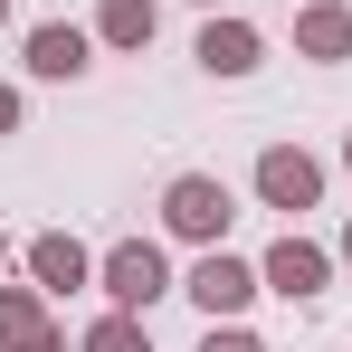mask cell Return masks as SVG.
Masks as SVG:
<instances>
[{
	"label": "cell",
	"mask_w": 352,
	"mask_h": 352,
	"mask_svg": "<svg viewBox=\"0 0 352 352\" xmlns=\"http://www.w3.org/2000/svg\"><path fill=\"white\" fill-rule=\"evenodd\" d=\"M229 219H238V200H229V181H219V172H172V181H162V229H172V238L219 248Z\"/></svg>",
	"instance_id": "1"
},
{
	"label": "cell",
	"mask_w": 352,
	"mask_h": 352,
	"mask_svg": "<svg viewBox=\"0 0 352 352\" xmlns=\"http://www.w3.org/2000/svg\"><path fill=\"white\" fill-rule=\"evenodd\" d=\"M96 286H105V305H124V314H143L153 295H172V257H162L153 238H115V248L96 257Z\"/></svg>",
	"instance_id": "2"
},
{
	"label": "cell",
	"mask_w": 352,
	"mask_h": 352,
	"mask_svg": "<svg viewBox=\"0 0 352 352\" xmlns=\"http://www.w3.org/2000/svg\"><path fill=\"white\" fill-rule=\"evenodd\" d=\"M181 295H190V305H200L210 324H238V314H248V305L267 295V276H257L248 257H229V248H200V267L181 276Z\"/></svg>",
	"instance_id": "3"
},
{
	"label": "cell",
	"mask_w": 352,
	"mask_h": 352,
	"mask_svg": "<svg viewBox=\"0 0 352 352\" xmlns=\"http://www.w3.org/2000/svg\"><path fill=\"white\" fill-rule=\"evenodd\" d=\"M257 200H267V210H314V200H324V162H314V153H305V143H267V153H257Z\"/></svg>",
	"instance_id": "4"
},
{
	"label": "cell",
	"mask_w": 352,
	"mask_h": 352,
	"mask_svg": "<svg viewBox=\"0 0 352 352\" xmlns=\"http://www.w3.org/2000/svg\"><path fill=\"white\" fill-rule=\"evenodd\" d=\"M257 276H267V295H286V305H305V295H324L333 286V248H314V238H276L267 257H257Z\"/></svg>",
	"instance_id": "5"
},
{
	"label": "cell",
	"mask_w": 352,
	"mask_h": 352,
	"mask_svg": "<svg viewBox=\"0 0 352 352\" xmlns=\"http://www.w3.org/2000/svg\"><path fill=\"white\" fill-rule=\"evenodd\" d=\"M96 67V29H76V19H48V29H29V76H48V86H76Z\"/></svg>",
	"instance_id": "6"
},
{
	"label": "cell",
	"mask_w": 352,
	"mask_h": 352,
	"mask_svg": "<svg viewBox=\"0 0 352 352\" xmlns=\"http://www.w3.org/2000/svg\"><path fill=\"white\" fill-rule=\"evenodd\" d=\"M295 58H314V67L352 58V10L343 0H295Z\"/></svg>",
	"instance_id": "7"
},
{
	"label": "cell",
	"mask_w": 352,
	"mask_h": 352,
	"mask_svg": "<svg viewBox=\"0 0 352 352\" xmlns=\"http://www.w3.org/2000/svg\"><path fill=\"white\" fill-rule=\"evenodd\" d=\"M86 276H96V257H86L67 229H38V238H29V286H38V295H76Z\"/></svg>",
	"instance_id": "8"
},
{
	"label": "cell",
	"mask_w": 352,
	"mask_h": 352,
	"mask_svg": "<svg viewBox=\"0 0 352 352\" xmlns=\"http://www.w3.org/2000/svg\"><path fill=\"white\" fill-rule=\"evenodd\" d=\"M190 58L210 67V76H257V58H267V38H257V29H248V19H210V29H200V48H190Z\"/></svg>",
	"instance_id": "9"
},
{
	"label": "cell",
	"mask_w": 352,
	"mask_h": 352,
	"mask_svg": "<svg viewBox=\"0 0 352 352\" xmlns=\"http://www.w3.org/2000/svg\"><path fill=\"white\" fill-rule=\"evenodd\" d=\"M48 333V295L38 286H0V352H29Z\"/></svg>",
	"instance_id": "10"
},
{
	"label": "cell",
	"mask_w": 352,
	"mask_h": 352,
	"mask_svg": "<svg viewBox=\"0 0 352 352\" xmlns=\"http://www.w3.org/2000/svg\"><path fill=\"white\" fill-rule=\"evenodd\" d=\"M153 29H162L153 0H105V10H96V38H105V48H153Z\"/></svg>",
	"instance_id": "11"
},
{
	"label": "cell",
	"mask_w": 352,
	"mask_h": 352,
	"mask_svg": "<svg viewBox=\"0 0 352 352\" xmlns=\"http://www.w3.org/2000/svg\"><path fill=\"white\" fill-rule=\"evenodd\" d=\"M76 352H153V324L124 314V305H105V314L86 324V343H76Z\"/></svg>",
	"instance_id": "12"
},
{
	"label": "cell",
	"mask_w": 352,
	"mask_h": 352,
	"mask_svg": "<svg viewBox=\"0 0 352 352\" xmlns=\"http://www.w3.org/2000/svg\"><path fill=\"white\" fill-rule=\"evenodd\" d=\"M200 352H267V343H257V333H238V324H210V333H200Z\"/></svg>",
	"instance_id": "13"
},
{
	"label": "cell",
	"mask_w": 352,
	"mask_h": 352,
	"mask_svg": "<svg viewBox=\"0 0 352 352\" xmlns=\"http://www.w3.org/2000/svg\"><path fill=\"white\" fill-rule=\"evenodd\" d=\"M0 133H19V86H0Z\"/></svg>",
	"instance_id": "14"
},
{
	"label": "cell",
	"mask_w": 352,
	"mask_h": 352,
	"mask_svg": "<svg viewBox=\"0 0 352 352\" xmlns=\"http://www.w3.org/2000/svg\"><path fill=\"white\" fill-rule=\"evenodd\" d=\"M29 352H67V333H58V324H48V333H38V343H29Z\"/></svg>",
	"instance_id": "15"
},
{
	"label": "cell",
	"mask_w": 352,
	"mask_h": 352,
	"mask_svg": "<svg viewBox=\"0 0 352 352\" xmlns=\"http://www.w3.org/2000/svg\"><path fill=\"white\" fill-rule=\"evenodd\" d=\"M333 257H343V267H352V229H343V248H333Z\"/></svg>",
	"instance_id": "16"
},
{
	"label": "cell",
	"mask_w": 352,
	"mask_h": 352,
	"mask_svg": "<svg viewBox=\"0 0 352 352\" xmlns=\"http://www.w3.org/2000/svg\"><path fill=\"white\" fill-rule=\"evenodd\" d=\"M0 267H10V229H0Z\"/></svg>",
	"instance_id": "17"
},
{
	"label": "cell",
	"mask_w": 352,
	"mask_h": 352,
	"mask_svg": "<svg viewBox=\"0 0 352 352\" xmlns=\"http://www.w3.org/2000/svg\"><path fill=\"white\" fill-rule=\"evenodd\" d=\"M343 172H352V133H343Z\"/></svg>",
	"instance_id": "18"
},
{
	"label": "cell",
	"mask_w": 352,
	"mask_h": 352,
	"mask_svg": "<svg viewBox=\"0 0 352 352\" xmlns=\"http://www.w3.org/2000/svg\"><path fill=\"white\" fill-rule=\"evenodd\" d=\"M0 29H10V0H0Z\"/></svg>",
	"instance_id": "19"
},
{
	"label": "cell",
	"mask_w": 352,
	"mask_h": 352,
	"mask_svg": "<svg viewBox=\"0 0 352 352\" xmlns=\"http://www.w3.org/2000/svg\"><path fill=\"white\" fill-rule=\"evenodd\" d=\"M200 10H210V0H200Z\"/></svg>",
	"instance_id": "20"
},
{
	"label": "cell",
	"mask_w": 352,
	"mask_h": 352,
	"mask_svg": "<svg viewBox=\"0 0 352 352\" xmlns=\"http://www.w3.org/2000/svg\"><path fill=\"white\" fill-rule=\"evenodd\" d=\"M286 10H295V0H286Z\"/></svg>",
	"instance_id": "21"
}]
</instances>
